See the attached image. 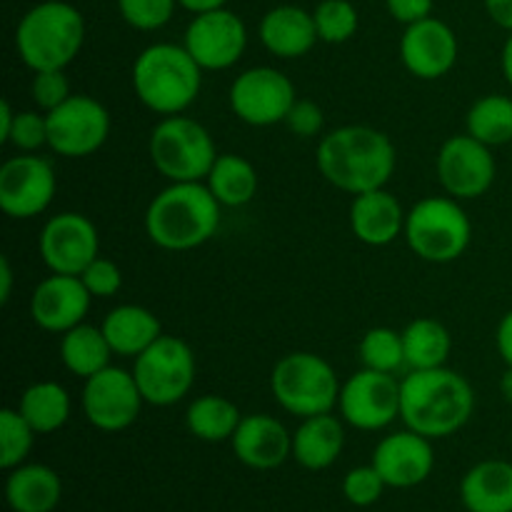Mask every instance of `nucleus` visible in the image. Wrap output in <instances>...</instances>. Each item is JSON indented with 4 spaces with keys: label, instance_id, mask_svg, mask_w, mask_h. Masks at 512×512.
I'll return each mask as SVG.
<instances>
[{
    "label": "nucleus",
    "instance_id": "7c9ffc66",
    "mask_svg": "<svg viewBox=\"0 0 512 512\" xmlns=\"http://www.w3.org/2000/svg\"><path fill=\"white\" fill-rule=\"evenodd\" d=\"M405 368L433 370L443 368L453 350V338L448 328L435 318H418L403 330Z\"/></svg>",
    "mask_w": 512,
    "mask_h": 512
},
{
    "label": "nucleus",
    "instance_id": "f8f14e48",
    "mask_svg": "<svg viewBox=\"0 0 512 512\" xmlns=\"http://www.w3.org/2000/svg\"><path fill=\"white\" fill-rule=\"evenodd\" d=\"M338 410L350 428L385 430L400 418V380L393 373L358 370L340 388Z\"/></svg>",
    "mask_w": 512,
    "mask_h": 512
},
{
    "label": "nucleus",
    "instance_id": "39448f33",
    "mask_svg": "<svg viewBox=\"0 0 512 512\" xmlns=\"http://www.w3.org/2000/svg\"><path fill=\"white\" fill-rule=\"evenodd\" d=\"M85 43V20L65 0H43L20 18L15 28V50L33 73L65 70Z\"/></svg>",
    "mask_w": 512,
    "mask_h": 512
},
{
    "label": "nucleus",
    "instance_id": "79ce46f5",
    "mask_svg": "<svg viewBox=\"0 0 512 512\" xmlns=\"http://www.w3.org/2000/svg\"><path fill=\"white\" fill-rule=\"evenodd\" d=\"M285 125L298 138H315L325 125L323 108L318 103H313V100L298 98L293 108H290L288 118H285Z\"/></svg>",
    "mask_w": 512,
    "mask_h": 512
},
{
    "label": "nucleus",
    "instance_id": "6ab92c4d",
    "mask_svg": "<svg viewBox=\"0 0 512 512\" xmlns=\"http://www.w3.org/2000/svg\"><path fill=\"white\" fill-rule=\"evenodd\" d=\"M373 468L388 488L410 490L423 485L435 468L433 440L415 430L405 428L400 433H390L375 445Z\"/></svg>",
    "mask_w": 512,
    "mask_h": 512
},
{
    "label": "nucleus",
    "instance_id": "20e7f679",
    "mask_svg": "<svg viewBox=\"0 0 512 512\" xmlns=\"http://www.w3.org/2000/svg\"><path fill=\"white\" fill-rule=\"evenodd\" d=\"M203 73L185 45L153 43L135 58L130 80L140 103L168 118L183 115L198 100Z\"/></svg>",
    "mask_w": 512,
    "mask_h": 512
},
{
    "label": "nucleus",
    "instance_id": "c85d7f7f",
    "mask_svg": "<svg viewBox=\"0 0 512 512\" xmlns=\"http://www.w3.org/2000/svg\"><path fill=\"white\" fill-rule=\"evenodd\" d=\"M113 355L115 353L105 338L103 328H95L90 323L75 325L60 338V360H63L65 370L73 373L75 378H93L95 373L108 368Z\"/></svg>",
    "mask_w": 512,
    "mask_h": 512
},
{
    "label": "nucleus",
    "instance_id": "37998d69",
    "mask_svg": "<svg viewBox=\"0 0 512 512\" xmlns=\"http://www.w3.org/2000/svg\"><path fill=\"white\" fill-rule=\"evenodd\" d=\"M433 3L435 0H385L393 20L403 25H413L418 20L430 18L433 15Z\"/></svg>",
    "mask_w": 512,
    "mask_h": 512
},
{
    "label": "nucleus",
    "instance_id": "f704fd0d",
    "mask_svg": "<svg viewBox=\"0 0 512 512\" xmlns=\"http://www.w3.org/2000/svg\"><path fill=\"white\" fill-rule=\"evenodd\" d=\"M35 435L18 408L0 410V468L13 470L23 465L33 450Z\"/></svg>",
    "mask_w": 512,
    "mask_h": 512
},
{
    "label": "nucleus",
    "instance_id": "ea45409f",
    "mask_svg": "<svg viewBox=\"0 0 512 512\" xmlns=\"http://www.w3.org/2000/svg\"><path fill=\"white\" fill-rule=\"evenodd\" d=\"M30 95L33 103L38 105L43 113H50L58 105H63L70 98V83L65 78V70H40L33 73V83H30Z\"/></svg>",
    "mask_w": 512,
    "mask_h": 512
},
{
    "label": "nucleus",
    "instance_id": "a878e982",
    "mask_svg": "<svg viewBox=\"0 0 512 512\" xmlns=\"http://www.w3.org/2000/svg\"><path fill=\"white\" fill-rule=\"evenodd\" d=\"M63 498V483L53 468L43 463H23L8 470L5 500L13 512H53Z\"/></svg>",
    "mask_w": 512,
    "mask_h": 512
},
{
    "label": "nucleus",
    "instance_id": "a19ab883",
    "mask_svg": "<svg viewBox=\"0 0 512 512\" xmlns=\"http://www.w3.org/2000/svg\"><path fill=\"white\" fill-rule=\"evenodd\" d=\"M80 280H83L85 288H88V293L93 295V298H113V295H118V290L123 288V273H120L118 263L103 258V255H98V258L80 273Z\"/></svg>",
    "mask_w": 512,
    "mask_h": 512
},
{
    "label": "nucleus",
    "instance_id": "c9c22d12",
    "mask_svg": "<svg viewBox=\"0 0 512 512\" xmlns=\"http://www.w3.org/2000/svg\"><path fill=\"white\" fill-rule=\"evenodd\" d=\"M313 20L318 38L330 45L348 43L360 25V15L350 0H320L313 10Z\"/></svg>",
    "mask_w": 512,
    "mask_h": 512
},
{
    "label": "nucleus",
    "instance_id": "473e14b6",
    "mask_svg": "<svg viewBox=\"0 0 512 512\" xmlns=\"http://www.w3.org/2000/svg\"><path fill=\"white\" fill-rule=\"evenodd\" d=\"M465 128L468 135L490 148L512 143V98L490 93L475 100L465 118Z\"/></svg>",
    "mask_w": 512,
    "mask_h": 512
},
{
    "label": "nucleus",
    "instance_id": "6e6552de",
    "mask_svg": "<svg viewBox=\"0 0 512 512\" xmlns=\"http://www.w3.org/2000/svg\"><path fill=\"white\" fill-rule=\"evenodd\" d=\"M403 235L420 260L445 265L463 258L473 238V225L460 200L433 195L408 210Z\"/></svg>",
    "mask_w": 512,
    "mask_h": 512
},
{
    "label": "nucleus",
    "instance_id": "2eb2a0df",
    "mask_svg": "<svg viewBox=\"0 0 512 512\" xmlns=\"http://www.w3.org/2000/svg\"><path fill=\"white\" fill-rule=\"evenodd\" d=\"M438 180L455 200H475L488 193L498 175L493 148L473 135H453L440 148L435 160Z\"/></svg>",
    "mask_w": 512,
    "mask_h": 512
},
{
    "label": "nucleus",
    "instance_id": "ddd939ff",
    "mask_svg": "<svg viewBox=\"0 0 512 512\" xmlns=\"http://www.w3.org/2000/svg\"><path fill=\"white\" fill-rule=\"evenodd\" d=\"M80 403H83V413L93 428L103 430V433H120L140 418L145 398L133 373L108 365L93 378L85 380Z\"/></svg>",
    "mask_w": 512,
    "mask_h": 512
},
{
    "label": "nucleus",
    "instance_id": "a211bd4d",
    "mask_svg": "<svg viewBox=\"0 0 512 512\" xmlns=\"http://www.w3.org/2000/svg\"><path fill=\"white\" fill-rule=\"evenodd\" d=\"M458 35L445 20L425 18L405 25L400 38V60L405 70L420 80H438L458 63Z\"/></svg>",
    "mask_w": 512,
    "mask_h": 512
},
{
    "label": "nucleus",
    "instance_id": "72a5a7b5",
    "mask_svg": "<svg viewBox=\"0 0 512 512\" xmlns=\"http://www.w3.org/2000/svg\"><path fill=\"white\" fill-rule=\"evenodd\" d=\"M358 358L363 368L395 375L405 365L403 333L393 328H370L360 340Z\"/></svg>",
    "mask_w": 512,
    "mask_h": 512
},
{
    "label": "nucleus",
    "instance_id": "5701e85b",
    "mask_svg": "<svg viewBox=\"0 0 512 512\" xmlns=\"http://www.w3.org/2000/svg\"><path fill=\"white\" fill-rule=\"evenodd\" d=\"M260 43L275 58L295 60L308 55L318 43L313 13L300 5H275L263 15L258 25Z\"/></svg>",
    "mask_w": 512,
    "mask_h": 512
},
{
    "label": "nucleus",
    "instance_id": "f03ea898",
    "mask_svg": "<svg viewBox=\"0 0 512 512\" xmlns=\"http://www.w3.org/2000/svg\"><path fill=\"white\" fill-rule=\"evenodd\" d=\"M473 410V385L448 365L410 370L400 380V420L425 438H450L468 425Z\"/></svg>",
    "mask_w": 512,
    "mask_h": 512
},
{
    "label": "nucleus",
    "instance_id": "0eeeda50",
    "mask_svg": "<svg viewBox=\"0 0 512 512\" xmlns=\"http://www.w3.org/2000/svg\"><path fill=\"white\" fill-rule=\"evenodd\" d=\"M148 153L155 170L170 183H205L220 155L210 130L188 115L160 118L150 133Z\"/></svg>",
    "mask_w": 512,
    "mask_h": 512
},
{
    "label": "nucleus",
    "instance_id": "a18cd8bd",
    "mask_svg": "<svg viewBox=\"0 0 512 512\" xmlns=\"http://www.w3.org/2000/svg\"><path fill=\"white\" fill-rule=\"evenodd\" d=\"M490 20L503 30L512 33V0H483Z\"/></svg>",
    "mask_w": 512,
    "mask_h": 512
},
{
    "label": "nucleus",
    "instance_id": "9d476101",
    "mask_svg": "<svg viewBox=\"0 0 512 512\" xmlns=\"http://www.w3.org/2000/svg\"><path fill=\"white\" fill-rule=\"evenodd\" d=\"M298 100L295 85L283 70L255 65L243 70L228 90V103L235 118L253 128H270L285 123L290 108Z\"/></svg>",
    "mask_w": 512,
    "mask_h": 512
},
{
    "label": "nucleus",
    "instance_id": "4468645a",
    "mask_svg": "<svg viewBox=\"0 0 512 512\" xmlns=\"http://www.w3.org/2000/svg\"><path fill=\"white\" fill-rule=\"evenodd\" d=\"M58 190L53 165L35 153H20L0 165V208L8 218L30 220L50 208Z\"/></svg>",
    "mask_w": 512,
    "mask_h": 512
},
{
    "label": "nucleus",
    "instance_id": "dca6fc26",
    "mask_svg": "<svg viewBox=\"0 0 512 512\" xmlns=\"http://www.w3.org/2000/svg\"><path fill=\"white\" fill-rule=\"evenodd\" d=\"M40 258L50 273L80 275L100 255V235L83 213L53 215L40 230Z\"/></svg>",
    "mask_w": 512,
    "mask_h": 512
},
{
    "label": "nucleus",
    "instance_id": "f257e3e1",
    "mask_svg": "<svg viewBox=\"0 0 512 512\" xmlns=\"http://www.w3.org/2000/svg\"><path fill=\"white\" fill-rule=\"evenodd\" d=\"M315 163L333 188L360 195L390 183L398 153L383 130L370 125H343L323 135Z\"/></svg>",
    "mask_w": 512,
    "mask_h": 512
},
{
    "label": "nucleus",
    "instance_id": "09e8293b",
    "mask_svg": "<svg viewBox=\"0 0 512 512\" xmlns=\"http://www.w3.org/2000/svg\"><path fill=\"white\" fill-rule=\"evenodd\" d=\"M13 120H15L13 105H10V100H3V103H0V143L8 140L10 128H13Z\"/></svg>",
    "mask_w": 512,
    "mask_h": 512
},
{
    "label": "nucleus",
    "instance_id": "b1692460",
    "mask_svg": "<svg viewBox=\"0 0 512 512\" xmlns=\"http://www.w3.org/2000/svg\"><path fill=\"white\" fill-rule=\"evenodd\" d=\"M345 420L333 413L303 418L293 433V460L305 470H328L345 448Z\"/></svg>",
    "mask_w": 512,
    "mask_h": 512
},
{
    "label": "nucleus",
    "instance_id": "4be33fe9",
    "mask_svg": "<svg viewBox=\"0 0 512 512\" xmlns=\"http://www.w3.org/2000/svg\"><path fill=\"white\" fill-rule=\"evenodd\" d=\"M405 218L400 200L385 188L360 193L350 205V230L360 243L370 248H385L405 233Z\"/></svg>",
    "mask_w": 512,
    "mask_h": 512
},
{
    "label": "nucleus",
    "instance_id": "c756f323",
    "mask_svg": "<svg viewBox=\"0 0 512 512\" xmlns=\"http://www.w3.org/2000/svg\"><path fill=\"white\" fill-rule=\"evenodd\" d=\"M20 415L30 423L38 435H50L63 428L73 413L68 390L55 380H40L25 388L18 403Z\"/></svg>",
    "mask_w": 512,
    "mask_h": 512
},
{
    "label": "nucleus",
    "instance_id": "c03bdc74",
    "mask_svg": "<svg viewBox=\"0 0 512 512\" xmlns=\"http://www.w3.org/2000/svg\"><path fill=\"white\" fill-rule=\"evenodd\" d=\"M495 345H498V353L503 358L505 368H512V310L503 315V320L498 323V333H495Z\"/></svg>",
    "mask_w": 512,
    "mask_h": 512
},
{
    "label": "nucleus",
    "instance_id": "de8ad7c7",
    "mask_svg": "<svg viewBox=\"0 0 512 512\" xmlns=\"http://www.w3.org/2000/svg\"><path fill=\"white\" fill-rule=\"evenodd\" d=\"M180 8L190 10L193 15L198 13H208V10H218L228 5V0H178Z\"/></svg>",
    "mask_w": 512,
    "mask_h": 512
},
{
    "label": "nucleus",
    "instance_id": "cd10ccee",
    "mask_svg": "<svg viewBox=\"0 0 512 512\" xmlns=\"http://www.w3.org/2000/svg\"><path fill=\"white\" fill-rule=\"evenodd\" d=\"M205 185L223 208H240L258 195L260 178L248 158L235 153H220L205 178Z\"/></svg>",
    "mask_w": 512,
    "mask_h": 512
},
{
    "label": "nucleus",
    "instance_id": "8fccbe9b",
    "mask_svg": "<svg viewBox=\"0 0 512 512\" xmlns=\"http://www.w3.org/2000/svg\"><path fill=\"white\" fill-rule=\"evenodd\" d=\"M500 68H503L505 80H508V85L512 88V33L508 35V40H505L503 53H500Z\"/></svg>",
    "mask_w": 512,
    "mask_h": 512
},
{
    "label": "nucleus",
    "instance_id": "f3484780",
    "mask_svg": "<svg viewBox=\"0 0 512 512\" xmlns=\"http://www.w3.org/2000/svg\"><path fill=\"white\" fill-rule=\"evenodd\" d=\"M183 45L203 70H228L248 48V28L233 10H208L190 20Z\"/></svg>",
    "mask_w": 512,
    "mask_h": 512
},
{
    "label": "nucleus",
    "instance_id": "bb28decb",
    "mask_svg": "<svg viewBox=\"0 0 512 512\" xmlns=\"http://www.w3.org/2000/svg\"><path fill=\"white\" fill-rule=\"evenodd\" d=\"M103 333L120 358H138L163 335V325L143 305H118L103 320Z\"/></svg>",
    "mask_w": 512,
    "mask_h": 512
},
{
    "label": "nucleus",
    "instance_id": "3c124183",
    "mask_svg": "<svg viewBox=\"0 0 512 512\" xmlns=\"http://www.w3.org/2000/svg\"><path fill=\"white\" fill-rule=\"evenodd\" d=\"M500 393L508 403H512V368H505L503 378H500Z\"/></svg>",
    "mask_w": 512,
    "mask_h": 512
},
{
    "label": "nucleus",
    "instance_id": "7ed1b4c3",
    "mask_svg": "<svg viewBox=\"0 0 512 512\" xmlns=\"http://www.w3.org/2000/svg\"><path fill=\"white\" fill-rule=\"evenodd\" d=\"M220 208L205 183H170L145 210V233L158 248L185 253L208 243L220 228Z\"/></svg>",
    "mask_w": 512,
    "mask_h": 512
},
{
    "label": "nucleus",
    "instance_id": "9b49d317",
    "mask_svg": "<svg viewBox=\"0 0 512 512\" xmlns=\"http://www.w3.org/2000/svg\"><path fill=\"white\" fill-rule=\"evenodd\" d=\"M48 115V148L60 158H88L110 135V113L90 95H70Z\"/></svg>",
    "mask_w": 512,
    "mask_h": 512
},
{
    "label": "nucleus",
    "instance_id": "423d86ee",
    "mask_svg": "<svg viewBox=\"0 0 512 512\" xmlns=\"http://www.w3.org/2000/svg\"><path fill=\"white\" fill-rule=\"evenodd\" d=\"M340 378L333 365L315 353H288L270 373V393L295 418L333 413L340 398Z\"/></svg>",
    "mask_w": 512,
    "mask_h": 512
},
{
    "label": "nucleus",
    "instance_id": "58836bf2",
    "mask_svg": "<svg viewBox=\"0 0 512 512\" xmlns=\"http://www.w3.org/2000/svg\"><path fill=\"white\" fill-rule=\"evenodd\" d=\"M385 488L388 485L380 478L378 470L373 468V463L348 470L343 478V495L355 508H370V505H375L383 498Z\"/></svg>",
    "mask_w": 512,
    "mask_h": 512
},
{
    "label": "nucleus",
    "instance_id": "412c9836",
    "mask_svg": "<svg viewBox=\"0 0 512 512\" xmlns=\"http://www.w3.org/2000/svg\"><path fill=\"white\" fill-rule=\"evenodd\" d=\"M230 445L235 458L250 470H275L293 458V433L265 413L243 415Z\"/></svg>",
    "mask_w": 512,
    "mask_h": 512
},
{
    "label": "nucleus",
    "instance_id": "aec40b11",
    "mask_svg": "<svg viewBox=\"0 0 512 512\" xmlns=\"http://www.w3.org/2000/svg\"><path fill=\"white\" fill-rule=\"evenodd\" d=\"M93 295L88 293L80 275L50 273L35 285L30 295V318L48 333H68L75 325L85 323Z\"/></svg>",
    "mask_w": 512,
    "mask_h": 512
},
{
    "label": "nucleus",
    "instance_id": "4c0bfd02",
    "mask_svg": "<svg viewBox=\"0 0 512 512\" xmlns=\"http://www.w3.org/2000/svg\"><path fill=\"white\" fill-rule=\"evenodd\" d=\"M5 145H13L20 153H35L48 145V115L43 110H15L13 128Z\"/></svg>",
    "mask_w": 512,
    "mask_h": 512
},
{
    "label": "nucleus",
    "instance_id": "1a4fd4ad",
    "mask_svg": "<svg viewBox=\"0 0 512 512\" xmlns=\"http://www.w3.org/2000/svg\"><path fill=\"white\" fill-rule=\"evenodd\" d=\"M195 373L198 363L190 345L165 333L148 350H143L133 365L135 383L145 403L155 408H170L180 403L193 390Z\"/></svg>",
    "mask_w": 512,
    "mask_h": 512
},
{
    "label": "nucleus",
    "instance_id": "2f4dec72",
    "mask_svg": "<svg viewBox=\"0 0 512 512\" xmlns=\"http://www.w3.org/2000/svg\"><path fill=\"white\" fill-rule=\"evenodd\" d=\"M240 415L238 405L223 395H200L185 410V425L190 435L205 443H225L238 430Z\"/></svg>",
    "mask_w": 512,
    "mask_h": 512
},
{
    "label": "nucleus",
    "instance_id": "e433bc0d",
    "mask_svg": "<svg viewBox=\"0 0 512 512\" xmlns=\"http://www.w3.org/2000/svg\"><path fill=\"white\" fill-rule=\"evenodd\" d=\"M178 0H118L120 18L135 30H160L173 20Z\"/></svg>",
    "mask_w": 512,
    "mask_h": 512
},
{
    "label": "nucleus",
    "instance_id": "393cba45",
    "mask_svg": "<svg viewBox=\"0 0 512 512\" xmlns=\"http://www.w3.org/2000/svg\"><path fill=\"white\" fill-rule=\"evenodd\" d=\"M460 503L468 512H512V463H475L460 480Z\"/></svg>",
    "mask_w": 512,
    "mask_h": 512
},
{
    "label": "nucleus",
    "instance_id": "49530a36",
    "mask_svg": "<svg viewBox=\"0 0 512 512\" xmlns=\"http://www.w3.org/2000/svg\"><path fill=\"white\" fill-rule=\"evenodd\" d=\"M13 295V265H10L8 255L0 258V303H8Z\"/></svg>",
    "mask_w": 512,
    "mask_h": 512
}]
</instances>
